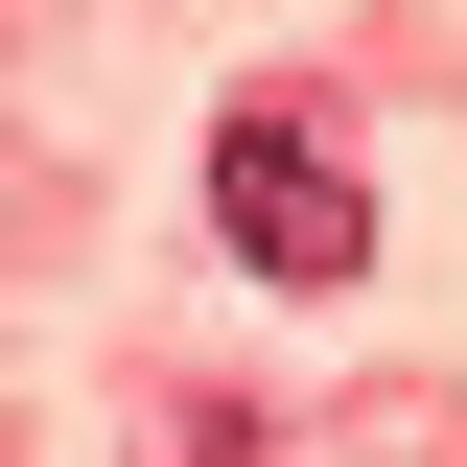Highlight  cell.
<instances>
[{
  "label": "cell",
  "instance_id": "6da1fadb",
  "mask_svg": "<svg viewBox=\"0 0 467 467\" xmlns=\"http://www.w3.org/2000/svg\"><path fill=\"white\" fill-rule=\"evenodd\" d=\"M211 234L257 257V281H304V304H327V281H374V187L327 164V117H304V94L211 117Z\"/></svg>",
  "mask_w": 467,
  "mask_h": 467
}]
</instances>
